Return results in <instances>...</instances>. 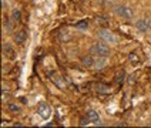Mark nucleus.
Here are the masks:
<instances>
[{"label": "nucleus", "mask_w": 151, "mask_h": 128, "mask_svg": "<svg viewBox=\"0 0 151 128\" xmlns=\"http://www.w3.org/2000/svg\"><path fill=\"white\" fill-rule=\"evenodd\" d=\"M106 66H107V57H96L94 68H97V70H103Z\"/></svg>", "instance_id": "nucleus-10"}, {"label": "nucleus", "mask_w": 151, "mask_h": 128, "mask_svg": "<svg viewBox=\"0 0 151 128\" xmlns=\"http://www.w3.org/2000/svg\"><path fill=\"white\" fill-rule=\"evenodd\" d=\"M3 30H4L6 33H12V31H13V23H12L10 19H4V20H3Z\"/></svg>", "instance_id": "nucleus-11"}, {"label": "nucleus", "mask_w": 151, "mask_h": 128, "mask_svg": "<svg viewBox=\"0 0 151 128\" xmlns=\"http://www.w3.org/2000/svg\"><path fill=\"white\" fill-rule=\"evenodd\" d=\"M130 60H131V61H133V60H134V61H137V57H135V54H133V53H131V54H130Z\"/></svg>", "instance_id": "nucleus-19"}, {"label": "nucleus", "mask_w": 151, "mask_h": 128, "mask_svg": "<svg viewBox=\"0 0 151 128\" xmlns=\"http://www.w3.org/2000/svg\"><path fill=\"white\" fill-rule=\"evenodd\" d=\"M87 27H88V23H87V20L78 21V23L76 24V29H78V30H87Z\"/></svg>", "instance_id": "nucleus-13"}, {"label": "nucleus", "mask_w": 151, "mask_h": 128, "mask_svg": "<svg viewBox=\"0 0 151 128\" xmlns=\"http://www.w3.org/2000/svg\"><path fill=\"white\" fill-rule=\"evenodd\" d=\"M97 36H99V39H100L101 41L107 43V44H116L117 43V36L113 33V31L107 30V29H100L97 31Z\"/></svg>", "instance_id": "nucleus-3"}, {"label": "nucleus", "mask_w": 151, "mask_h": 128, "mask_svg": "<svg viewBox=\"0 0 151 128\" xmlns=\"http://www.w3.org/2000/svg\"><path fill=\"white\" fill-rule=\"evenodd\" d=\"M7 110L12 111V112H19V111H20V107H19V105H16V104H9Z\"/></svg>", "instance_id": "nucleus-14"}, {"label": "nucleus", "mask_w": 151, "mask_h": 128, "mask_svg": "<svg viewBox=\"0 0 151 128\" xmlns=\"http://www.w3.org/2000/svg\"><path fill=\"white\" fill-rule=\"evenodd\" d=\"M1 50H3V54H4L6 57H10V59L14 57V51H13L12 46H10L7 41H3V44H1Z\"/></svg>", "instance_id": "nucleus-9"}, {"label": "nucleus", "mask_w": 151, "mask_h": 128, "mask_svg": "<svg viewBox=\"0 0 151 128\" xmlns=\"http://www.w3.org/2000/svg\"><path fill=\"white\" fill-rule=\"evenodd\" d=\"M27 40V31L26 30H19L16 34H14V43L16 44H23Z\"/></svg>", "instance_id": "nucleus-7"}, {"label": "nucleus", "mask_w": 151, "mask_h": 128, "mask_svg": "<svg viewBox=\"0 0 151 128\" xmlns=\"http://www.w3.org/2000/svg\"><path fill=\"white\" fill-rule=\"evenodd\" d=\"M1 7L7 9V0H1Z\"/></svg>", "instance_id": "nucleus-17"}, {"label": "nucleus", "mask_w": 151, "mask_h": 128, "mask_svg": "<svg viewBox=\"0 0 151 128\" xmlns=\"http://www.w3.org/2000/svg\"><path fill=\"white\" fill-rule=\"evenodd\" d=\"M87 124H90L88 117H87V115H86V117H81V118H80V127H86Z\"/></svg>", "instance_id": "nucleus-15"}, {"label": "nucleus", "mask_w": 151, "mask_h": 128, "mask_svg": "<svg viewBox=\"0 0 151 128\" xmlns=\"http://www.w3.org/2000/svg\"><path fill=\"white\" fill-rule=\"evenodd\" d=\"M135 29L140 33H147L150 30V20L148 19H138L135 21Z\"/></svg>", "instance_id": "nucleus-5"}, {"label": "nucleus", "mask_w": 151, "mask_h": 128, "mask_svg": "<svg viewBox=\"0 0 151 128\" xmlns=\"http://www.w3.org/2000/svg\"><path fill=\"white\" fill-rule=\"evenodd\" d=\"M90 53H91L94 57H109L110 54H111V50H110V46L107 43L97 41L90 47Z\"/></svg>", "instance_id": "nucleus-1"}, {"label": "nucleus", "mask_w": 151, "mask_h": 128, "mask_svg": "<svg viewBox=\"0 0 151 128\" xmlns=\"http://www.w3.org/2000/svg\"><path fill=\"white\" fill-rule=\"evenodd\" d=\"M128 83H130V84H133V83H134V77L133 76H128Z\"/></svg>", "instance_id": "nucleus-18"}, {"label": "nucleus", "mask_w": 151, "mask_h": 128, "mask_svg": "<svg viewBox=\"0 0 151 128\" xmlns=\"http://www.w3.org/2000/svg\"><path fill=\"white\" fill-rule=\"evenodd\" d=\"M12 20L13 21H20L22 20V11H20V9H13L12 10Z\"/></svg>", "instance_id": "nucleus-12"}, {"label": "nucleus", "mask_w": 151, "mask_h": 128, "mask_svg": "<svg viewBox=\"0 0 151 128\" xmlns=\"http://www.w3.org/2000/svg\"><path fill=\"white\" fill-rule=\"evenodd\" d=\"M37 112L39 115L42 117V119H49L51 115V108L47 102H40L39 107H37Z\"/></svg>", "instance_id": "nucleus-4"}, {"label": "nucleus", "mask_w": 151, "mask_h": 128, "mask_svg": "<svg viewBox=\"0 0 151 128\" xmlns=\"http://www.w3.org/2000/svg\"><path fill=\"white\" fill-rule=\"evenodd\" d=\"M53 78H54V81H56V84L59 85V87H64V84H63V83L60 81V76H54V77H53Z\"/></svg>", "instance_id": "nucleus-16"}, {"label": "nucleus", "mask_w": 151, "mask_h": 128, "mask_svg": "<svg viewBox=\"0 0 151 128\" xmlns=\"http://www.w3.org/2000/svg\"><path fill=\"white\" fill-rule=\"evenodd\" d=\"M86 115L88 117V119H90V122H93V124H96V125H101V119H100V117H99V114H97L96 111L88 110V111H87V114H86Z\"/></svg>", "instance_id": "nucleus-8"}, {"label": "nucleus", "mask_w": 151, "mask_h": 128, "mask_svg": "<svg viewBox=\"0 0 151 128\" xmlns=\"http://www.w3.org/2000/svg\"><path fill=\"white\" fill-rule=\"evenodd\" d=\"M113 11H114L116 16L121 17L124 20H131L134 17V10L131 7H128V6H126V4H117V6H114Z\"/></svg>", "instance_id": "nucleus-2"}, {"label": "nucleus", "mask_w": 151, "mask_h": 128, "mask_svg": "<svg viewBox=\"0 0 151 128\" xmlns=\"http://www.w3.org/2000/svg\"><path fill=\"white\" fill-rule=\"evenodd\" d=\"M80 63H81V66L86 68H93L94 67V63H96V57L93 56L91 53H90V54H84L83 57L80 59Z\"/></svg>", "instance_id": "nucleus-6"}]
</instances>
